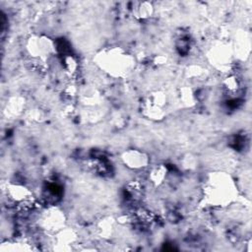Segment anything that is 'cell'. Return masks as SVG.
Here are the masks:
<instances>
[{"instance_id":"obj_1","label":"cell","mask_w":252,"mask_h":252,"mask_svg":"<svg viewBox=\"0 0 252 252\" xmlns=\"http://www.w3.org/2000/svg\"><path fill=\"white\" fill-rule=\"evenodd\" d=\"M236 194L230 177L224 173H214L209 176L205 186V197L214 206H225Z\"/></svg>"},{"instance_id":"obj_3","label":"cell","mask_w":252,"mask_h":252,"mask_svg":"<svg viewBox=\"0 0 252 252\" xmlns=\"http://www.w3.org/2000/svg\"><path fill=\"white\" fill-rule=\"evenodd\" d=\"M27 49L31 56L39 60H45L55 51L53 42L44 36L30 37L27 43Z\"/></svg>"},{"instance_id":"obj_9","label":"cell","mask_w":252,"mask_h":252,"mask_svg":"<svg viewBox=\"0 0 252 252\" xmlns=\"http://www.w3.org/2000/svg\"><path fill=\"white\" fill-rule=\"evenodd\" d=\"M21 102H22V101H19V102H18V105H17V108H19V109L21 108ZM11 107H12V109H13V110H12L10 113H14V109H15V107H14V104H13V103H12V106H11Z\"/></svg>"},{"instance_id":"obj_5","label":"cell","mask_w":252,"mask_h":252,"mask_svg":"<svg viewBox=\"0 0 252 252\" xmlns=\"http://www.w3.org/2000/svg\"><path fill=\"white\" fill-rule=\"evenodd\" d=\"M122 159L124 163L127 164V166L134 169H140V168L146 167L149 162L148 157L144 153L136 150L125 152L122 156Z\"/></svg>"},{"instance_id":"obj_6","label":"cell","mask_w":252,"mask_h":252,"mask_svg":"<svg viewBox=\"0 0 252 252\" xmlns=\"http://www.w3.org/2000/svg\"><path fill=\"white\" fill-rule=\"evenodd\" d=\"M7 195L14 202L20 204L27 202L29 200H32V192L23 185L19 184H11L7 187Z\"/></svg>"},{"instance_id":"obj_2","label":"cell","mask_w":252,"mask_h":252,"mask_svg":"<svg viewBox=\"0 0 252 252\" xmlns=\"http://www.w3.org/2000/svg\"><path fill=\"white\" fill-rule=\"evenodd\" d=\"M97 64L112 76H122L132 67L131 57L120 48H110L97 55Z\"/></svg>"},{"instance_id":"obj_7","label":"cell","mask_w":252,"mask_h":252,"mask_svg":"<svg viewBox=\"0 0 252 252\" xmlns=\"http://www.w3.org/2000/svg\"><path fill=\"white\" fill-rule=\"evenodd\" d=\"M153 13V6L151 3L148 2H140L137 4V7L135 8V14L140 19H146L151 17Z\"/></svg>"},{"instance_id":"obj_4","label":"cell","mask_w":252,"mask_h":252,"mask_svg":"<svg viewBox=\"0 0 252 252\" xmlns=\"http://www.w3.org/2000/svg\"><path fill=\"white\" fill-rule=\"evenodd\" d=\"M64 214L57 208H49L44 211L39 219L40 225L46 230L56 231L61 229L64 224Z\"/></svg>"},{"instance_id":"obj_8","label":"cell","mask_w":252,"mask_h":252,"mask_svg":"<svg viewBox=\"0 0 252 252\" xmlns=\"http://www.w3.org/2000/svg\"><path fill=\"white\" fill-rule=\"evenodd\" d=\"M166 167H164L163 165H158L157 167H155L150 175V178L152 180V182L156 185H159L162 180L165 178L166 176Z\"/></svg>"}]
</instances>
